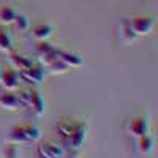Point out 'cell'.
I'll use <instances>...</instances> for the list:
<instances>
[{
	"instance_id": "14",
	"label": "cell",
	"mask_w": 158,
	"mask_h": 158,
	"mask_svg": "<svg viewBox=\"0 0 158 158\" xmlns=\"http://www.w3.org/2000/svg\"><path fill=\"white\" fill-rule=\"evenodd\" d=\"M77 122L76 120H70V118H63V120H60L57 123V131H59V135L63 138V139H67L73 131L76 128Z\"/></svg>"
},
{
	"instance_id": "20",
	"label": "cell",
	"mask_w": 158,
	"mask_h": 158,
	"mask_svg": "<svg viewBox=\"0 0 158 158\" xmlns=\"http://www.w3.org/2000/svg\"><path fill=\"white\" fill-rule=\"evenodd\" d=\"M59 52H60V49L54 48V49H51L49 52H46V54L40 56V62H41V65H43L44 68L49 67V65H51L52 62H56L57 59H60V57H59Z\"/></svg>"
},
{
	"instance_id": "10",
	"label": "cell",
	"mask_w": 158,
	"mask_h": 158,
	"mask_svg": "<svg viewBox=\"0 0 158 158\" xmlns=\"http://www.w3.org/2000/svg\"><path fill=\"white\" fill-rule=\"evenodd\" d=\"M54 33V27L51 24H36L32 27V36L36 41H48Z\"/></svg>"
},
{
	"instance_id": "24",
	"label": "cell",
	"mask_w": 158,
	"mask_h": 158,
	"mask_svg": "<svg viewBox=\"0 0 158 158\" xmlns=\"http://www.w3.org/2000/svg\"><path fill=\"white\" fill-rule=\"evenodd\" d=\"M79 155H81V150H70L68 149L62 158H79Z\"/></svg>"
},
{
	"instance_id": "4",
	"label": "cell",
	"mask_w": 158,
	"mask_h": 158,
	"mask_svg": "<svg viewBox=\"0 0 158 158\" xmlns=\"http://www.w3.org/2000/svg\"><path fill=\"white\" fill-rule=\"evenodd\" d=\"M131 30L135 32L136 36H146L150 35L155 29V19L150 16H136L128 21Z\"/></svg>"
},
{
	"instance_id": "6",
	"label": "cell",
	"mask_w": 158,
	"mask_h": 158,
	"mask_svg": "<svg viewBox=\"0 0 158 158\" xmlns=\"http://www.w3.org/2000/svg\"><path fill=\"white\" fill-rule=\"evenodd\" d=\"M128 133L133 136V138H141L144 135H149L150 131V125H149V120L146 117H133L131 120L128 122Z\"/></svg>"
},
{
	"instance_id": "23",
	"label": "cell",
	"mask_w": 158,
	"mask_h": 158,
	"mask_svg": "<svg viewBox=\"0 0 158 158\" xmlns=\"http://www.w3.org/2000/svg\"><path fill=\"white\" fill-rule=\"evenodd\" d=\"M51 49H54V46H52L51 43H48V41H38L36 43V51H38L40 56L46 54V52H49Z\"/></svg>"
},
{
	"instance_id": "15",
	"label": "cell",
	"mask_w": 158,
	"mask_h": 158,
	"mask_svg": "<svg viewBox=\"0 0 158 158\" xmlns=\"http://www.w3.org/2000/svg\"><path fill=\"white\" fill-rule=\"evenodd\" d=\"M18 13L15 11V8L10 5H3L0 6V25H10L13 24Z\"/></svg>"
},
{
	"instance_id": "16",
	"label": "cell",
	"mask_w": 158,
	"mask_h": 158,
	"mask_svg": "<svg viewBox=\"0 0 158 158\" xmlns=\"http://www.w3.org/2000/svg\"><path fill=\"white\" fill-rule=\"evenodd\" d=\"M0 51L2 52H11L13 51V41L11 36L6 32V29L3 25H0Z\"/></svg>"
},
{
	"instance_id": "25",
	"label": "cell",
	"mask_w": 158,
	"mask_h": 158,
	"mask_svg": "<svg viewBox=\"0 0 158 158\" xmlns=\"http://www.w3.org/2000/svg\"><path fill=\"white\" fill-rule=\"evenodd\" d=\"M0 79H2V67H0Z\"/></svg>"
},
{
	"instance_id": "5",
	"label": "cell",
	"mask_w": 158,
	"mask_h": 158,
	"mask_svg": "<svg viewBox=\"0 0 158 158\" xmlns=\"http://www.w3.org/2000/svg\"><path fill=\"white\" fill-rule=\"evenodd\" d=\"M19 76H21V81L40 85L46 77V70H44V67H35V65H32L30 68L24 70V71H19Z\"/></svg>"
},
{
	"instance_id": "9",
	"label": "cell",
	"mask_w": 158,
	"mask_h": 158,
	"mask_svg": "<svg viewBox=\"0 0 158 158\" xmlns=\"http://www.w3.org/2000/svg\"><path fill=\"white\" fill-rule=\"evenodd\" d=\"M29 108H32V111L35 112L36 117H43L44 112H46V104H44V100L41 97L38 90L35 89H30V101H29Z\"/></svg>"
},
{
	"instance_id": "18",
	"label": "cell",
	"mask_w": 158,
	"mask_h": 158,
	"mask_svg": "<svg viewBox=\"0 0 158 158\" xmlns=\"http://www.w3.org/2000/svg\"><path fill=\"white\" fill-rule=\"evenodd\" d=\"M13 25H15L16 32L24 33V32H27V30H29V27H30V21H29L27 16H24V15H16L15 21H13Z\"/></svg>"
},
{
	"instance_id": "19",
	"label": "cell",
	"mask_w": 158,
	"mask_h": 158,
	"mask_svg": "<svg viewBox=\"0 0 158 158\" xmlns=\"http://www.w3.org/2000/svg\"><path fill=\"white\" fill-rule=\"evenodd\" d=\"M120 38H122V41L123 43H133L135 40H136V35H135V32L131 30V27H130V24H128V21H123L122 22V27H120Z\"/></svg>"
},
{
	"instance_id": "8",
	"label": "cell",
	"mask_w": 158,
	"mask_h": 158,
	"mask_svg": "<svg viewBox=\"0 0 158 158\" xmlns=\"http://www.w3.org/2000/svg\"><path fill=\"white\" fill-rule=\"evenodd\" d=\"M21 76L19 71L15 68H6L2 70V79H0V85H3L6 90H18L19 89V82Z\"/></svg>"
},
{
	"instance_id": "17",
	"label": "cell",
	"mask_w": 158,
	"mask_h": 158,
	"mask_svg": "<svg viewBox=\"0 0 158 158\" xmlns=\"http://www.w3.org/2000/svg\"><path fill=\"white\" fill-rule=\"evenodd\" d=\"M0 158H19V147L16 144L5 142V146L0 149Z\"/></svg>"
},
{
	"instance_id": "3",
	"label": "cell",
	"mask_w": 158,
	"mask_h": 158,
	"mask_svg": "<svg viewBox=\"0 0 158 158\" xmlns=\"http://www.w3.org/2000/svg\"><path fill=\"white\" fill-rule=\"evenodd\" d=\"M68 149L60 142H54V141H46L38 144L36 147V155L40 158H62Z\"/></svg>"
},
{
	"instance_id": "1",
	"label": "cell",
	"mask_w": 158,
	"mask_h": 158,
	"mask_svg": "<svg viewBox=\"0 0 158 158\" xmlns=\"http://www.w3.org/2000/svg\"><path fill=\"white\" fill-rule=\"evenodd\" d=\"M40 139H41V130L35 125H15L5 135V142H11L16 146L35 144Z\"/></svg>"
},
{
	"instance_id": "2",
	"label": "cell",
	"mask_w": 158,
	"mask_h": 158,
	"mask_svg": "<svg viewBox=\"0 0 158 158\" xmlns=\"http://www.w3.org/2000/svg\"><path fill=\"white\" fill-rule=\"evenodd\" d=\"M89 133H90V127L85 122H77L74 131L65 139V142H67V149H70V150H81L82 146L85 144V141H87V138H89Z\"/></svg>"
},
{
	"instance_id": "21",
	"label": "cell",
	"mask_w": 158,
	"mask_h": 158,
	"mask_svg": "<svg viewBox=\"0 0 158 158\" xmlns=\"http://www.w3.org/2000/svg\"><path fill=\"white\" fill-rule=\"evenodd\" d=\"M46 70L49 73H52V74H63V73H67L70 70V67H68V65H65L60 59H57L56 62H52L49 67H46Z\"/></svg>"
},
{
	"instance_id": "13",
	"label": "cell",
	"mask_w": 158,
	"mask_h": 158,
	"mask_svg": "<svg viewBox=\"0 0 158 158\" xmlns=\"http://www.w3.org/2000/svg\"><path fill=\"white\" fill-rule=\"evenodd\" d=\"M153 146H155V141L150 135H144V136L138 138L136 147H138V152L141 155H149L153 150Z\"/></svg>"
},
{
	"instance_id": "22",
	"label": "cell",
	"mask_w": 158,
	"mask_h": 158,
	"mask_svg": "<svg viewBox=\"0 0 158 158\" xmlns=\"http://www.w3.org/2000/svg\"><path fill=\"white\" fill-rule=\"evenodd\" d=\"M16 95L21 101V104L24 108H27L29 106V101H30V89H24V90H19L16 92Z\"/></svg>"
},
{
	"instance_id": "12",
	"label": "cell",
	"mask_w": 158,
	"mask_h": 158,
	"mask_svg": "<svg viewBox=\"0 0 158 158\" xmlns=\"http://www.w3.org/2000/svg\"><path fill=\"white\" fill-rule=\"evenodd\" d=\"M10 62L13 65V68L18 70V71H24L30 68L33 65V60L25 57V56H21V54H15V52H10Z\"/></svg>"
},
{
	"instance_id": "11",
	"label": "cell",
	"mask_w": 158,
	"mask_h": 158,
	"mask_svg": "<svg viewBox=\"0 0 158 158\" xmlns=\"http://www.w3.org/2000/svg\"><path fill=\"white\" fill-rule=\"evenodd\" d=\"M59 57H60V60H62L65 65H68L70 68H79V67H82V63H84L82 56L76 54V52H70V51L60 49Z\"/></svg>"
},
{
	"instance_id": "7",
	"label": "cell",
	"mask_w": 158,
	"mask_h": 158,
	"mask_svg": "<svg viewBox=\"0 0 158 158\" xmlns=\"http://www.w3.org/2000/svg\"><path fill=\"white\" fill-rule=\"evenodd\" d=\"M22 108L24 106L21 104L15 90H6V92H3V94H0V109L18 111V109H22Z\"/></svg>"
}]
</instances>
